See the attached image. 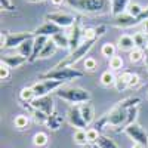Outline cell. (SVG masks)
Masks as SVG:
<instances>
[{
    "label": "cell",
    "instance_id": "24",
    "mask_svg": "<svg viewBox=\"0 0 148 148\" xmlns=\"http://www.w3.org/2000/svg\"><path fill=\"white\" fill-rule=\"evenodd\" d=\"M73 139H74V142H76L77 145L84 147L86 144H89V141H88V130L77 129L76 132H74V135H73Z\"/></svg>",
    "mask_w": 148,
    "mask_h": 148
},
{
    "label": "cell",
    "instance_id": "4",
    "mask_svg": "<svg viewBox=\"0 0 148 148\" xmlns=\"http://www.w3.org/2000/svg\"><path fill=\"white\" fill-rule=\"evenodd\" d=\"M55 93L61 99L73 102V104H84V102H89L90 99V93L82 88H67V89L61 88Z\"/></svg>",
    "mask_w": 148,
    "mask_h": 148
},
{
    "label": "cell",
    "instance_id": "30",
    "mask_svg": "<svg viewBox=\"0 0 148 148\" xmlns=\"http://www.w3.org/2000/svg\"><path fill=\"white\" fill-rule=\"evenodd\" d=\"M116 51H117V47H116L113 43H105V45H102V47H101V55H102L104 58L111 59L113 56H116Z\"/></svg>",
    "mask_w": 148,
    "mask_h": 148
},
{
    "label": "cell",
    "instance_id": "33",
    "mask_svg": "<svg viewBox=\"0 0 148 148\" xmlns=\"http://www.w3.org/2000/svg\"><path fill=\"white\" fill-rule=\"evenodd\" d=\"M144 58H145V51H142V49L135 47L133 51L129 52V61L130 62H139Z\"/></svg>",
    "mask_w": 148,
    "mask_h": 148
},
{
    "label": "cell",
    "instance_id": "32",
    "mask_svg": "<svg viewBox=\"0 0 148 148\" xmlns=\"http://www.w3.org/2000/svg\"><path fill=\"white\" fill-rule=\"evenodd\" d=\"M96 145L99 147V148H119V145L113 139H110L108 136H104V135H101V136H99Z\"/></svg>",
    "mask_w": 148,
    "mask_h": 148
},
{
    "label": "cell",
    "instance_id": "3",
    "mask_svg": "<svg viewBox=\"0 0 148 148\" xmlns=\"http://www.w3.org/2000/svg\"><path fill=\"white\" fill-rule=\"evenodd\" d=\"M98 42V39H89V40H83L82 45L76 49L74 52H71L64 61H61V62L56 65V67H73L74 64H77L80 59H83L86 55L89 53V51L93 47V45Z\"/></svg>",
    "mask_w": 148,
    "mask_h": 148
},
{
    "label": "cell",
    "instance_id": "42",
    "mask_svg": "<svg viewBox=\"0 0 148 148\" xmlns=\"http://www.w3.org/2000/svg\"><path fill=\"white\" fill-rule=\"evenodd\" d=\"M147 19H148V6L144 9V12H142V14H141V15L136 18V22H138L139 25H141V24H142L144 21H147Z\"/></svg>",
    "mask_w": 148,
    "mask_h": 148
},
{
    "label": "cell",
    "instance_id": "11",
    "mask_svg": "<svg viewBox=\"0 0 148 148\" xmlns=\"http://www.w3.org/2000/svg\"><path fill=\"white\" fill-rule=\"evenodd\" d=\"M67 119L70 121V125L74 126V127H77V129H84L86 126H88L86 121L83 120L82 113H80V107H77V105L70 107L68 113H67Z\"/></svg>",
    "mask_w": 148,
    "mask_h": 148
},
{
    "label": "cell",
    "instance_id": "22",
    "mask_svg": "<svg viewBox=\"0 0 148 148\" xmlns=\"http://www.w3.org/2000/svg\"><path fill=\"white\" fill-rule=\"evenodd\" d=\"M62 125V117L56 113H52L51 116L47 117V121H46V126L51 129V130H58Z\"/></svg>",
    "mask_w": 148,
    "mask_h": 148
},
{
    "label": "cell",
    "instance_id": "49",
    "mask_svg": "<svg viewBox=\"0 0 148 148\" xmlns=\"http://www.w3.org/2000/svg\"><path fill=\"white\" fill-rule=\"evenodd\" d=\"M147 51H148V47H147Z\"/></svg>",
    "mask_w": 148,
    "mask_h": 148
},
{
    "label": "cell",
    "instance_id": "35",
    "mask_svg": "<svg viewBox=\"0 0 148 148\" xmlns=\"http://www.w3.org/2000/svg\"><path fill=\"white\" fill-rule=\"evenodd\" d=\"M142 12H144V8L141 5H138V3H130L129 8H127V14L130 16H133V18H138Z\"/></svg>",
    "mask_w": 148,
    "mask_h": 148
},
{
    "label": "cell",
    "instance_id": "2",
    "mask_svg": "<svg viewBox=\"0 0 148 148\" xmlns=\"http://www.w3.org/2000/svg\"><path fill=\"white\" fill-rule=\"evenodd\" d=\"M80 77H83V73L71 67H55L53 70L40 76L42 80H59V82H68Z\"/></svg>",
    "mask_w": 148,
    "mask_h": 148
},
{
    "label": "cell",
    "instance_id": "14",
    "mask_svg": "<svg viewBox=\"0 0 148 148\" xmlns=\"http://www.w3.org/2000/svg\"><path fill=\"white\" fill-rule=\"evenodd\" d=\"M27 58L22 56V55H6V56H2V59H0V62L6 64L9 68H19L21 65H24L27 62Z\"/></svg>",
    "mask_w": 148,
    "mask_h": 148
},
{
    "label": "cell",
    "instance_id": "41",
    "mask_svg": "<svg viewBox=\"0 0 148 148\" xmlns=\"http://www.w3.org/2000/svg\"><path fill=\"white\" fill-rule=\"evenodd\" d=\"M139 84V76L138 74H133L130 76V80H129V88H136V86Z\"/></svg>",
    "mask_w": 148,
    "mask_h": 148
},
{
    "label": "cell",
    "instance_id": "26",
    "mask_svg": "<svg viewBox=\"0 0 148 148\" xmlns=\"http://www.w3.org/2000/svg\"><path fill=\"white\" fill-rule=\"evenodd\" d=\"M33 144L39 148H43L49 144V136L46 132H37L34 136H33Z\"/></svg>",
    "mask_w": 148,
    "mask_h": 148
},
{
    "label": "cell",
    "instance_id": "46",
    "mask_svg": "<svg viewBox=\"0 0 148 148\" xmlns=\"http://www.w3.org/2000/svg\"><path fill=\"white\" fill-rule=\"evenodd\" d=\"M132 148H145V147H144V145H139V144H133Z\"/></svg>",
    "mask_w": 148,
    "mask_h": 148
},
{
    "label": "cell",
    "instance_id": "45",
    "mask_svg": "<svg viewBox=\"0 0 148 148\" xmlns=\"http://www.w3.org/2000/svg\"><path fill=\"white\" fill-rule=\"evenodd\" d=\"M145 67H147V70H148V51H145Z\"/></svg>",
    "mask_w": 148,
    "mask_h": 148
},
{
    "label": "cell",
    "instance_id": "15",
    "mask_svg": "<svg viewBox=\"0 0 148 148\" xmlns=\"http://www.w3.org/2000/svg\"><path fill=\"white\" fill-rule=\"evenodd\" d=\"M113 25L119 27V28H129V27H133V25H138V22H136V18L130 16L129 14H123V15H119V16L114 18Z\"/></svg>",
    "mask_w": 148,
    "mask_h": 148
},
{
    "label": "cell",
    "instance_id": "8",
    "mask_svg": "<svg viewBox=\"0 0 148 148\" xmlns=\"http://www.w3.org/2000/svg\"><path fill=\"white\" fill-rule=\"evenodd\" d=\"M46 21L56 24L61 28H67V27H73L76 24L77 18H74V15L71 14H65V12H53V14L46 15Z\"/></svg>",
    "mask_w": 148,
    "mask_h": 148
},
{
    "label": "cell",
    "instance_id": "7",
    "mask_svg": "<svg viewBox=\"0 0 148 148\" xmlns=\"http://www.w3.org/2000/svg\"><path fill=\"white\" fill-rule=\"evenodd\" d=\"M125 133L133 141V144L144 145L145 148L148 147V133H147L139 125H136V123L126 126V127H125Z\"/></svg>",
    "mask_w": 148,
    "mask_h": 148
},
{
    "label": "cell",
    "instance_id": "50",
    "mask_svg": "<svg viewBox=\"0 0 148 148\" xmlns=\"http://www.w3.org/2000/svg\"><path fill=\"white\" fill-rule=\"evenodd\" d=\"M90 148H92V147H90Z\"/></svg>",
    "mask_w": 148,
    "mask_h": 148
},
{
    "label": "cell",
    "instance_id": "29",
    "mask_svg": "<svg viewBox=\"0 0 148 148\" xmlns=\"http://www.w3.org/2000/svg\"><path fill=\"white\" fill-rule=\"evenodd\" d=\"M14 125H15V127L19 129V130L27 129L28 125H30V119H28V116H25V114H19V116H16V117L14 119Z\"/></svg>",
    "mask_w": 148,
    "mask_h": 148
},
{
    "label": "cell",
    "instance_id": "43",
    "mask_svg": "<svg viewBox=\"0 0 148 148\" xmlns=\"http://www.w3.org/2000/svg\"><path fill=\"white\" fill-rule=\"evenodd\" d=\"M141 28H142V33H144L145 36H148V19L141 24Z\"/></svg>",
    "mask_w": 148,
    "mask_h": 148
},
{
    "label": "cell",
    "instance_id": "17",
    "mask_svg": "<svg viewBox=\"0 0 148 148\" xmlns=\"http://www.w3.org/2000/svg\"><path fill=\"white\" fill-rule=\"evenodd\" d=\"M130 5V0H111V14L114 16L123 15Z\"/></svg>",
    "mask_w": 148,
    "mask_h": 148
},
{
    "label": "cell",
    "instance_id": "12",
    "mask_svg": "<svg viewBox=\"0 0 148 148\" xmlns=\"http://www.w3.org/2000/svg\"><path fill=\"white\" fill-rule=\"evenodd\" d=\"M68 37H70V49H71V52H74L76 49L82 45V39H83V30H82V27H80V21L77 19L76 21V24L71 27V31H70V34H68Z\"/></svg>",
    "mask_w": 148,
    "mask_h": 148
},
{
    "label": "cell",
    "instance_id": "37",
    "mask_svg": "<svg viewBox=\"0 0 148 148\" xmlns=\"http://www.w3.org/2000/svg\"><path fill=\"white\" fill-rule=\"evenodd\" d=\"M84 68L88 70V71H95L98 68V62H96V59L95 58H84Z\"/></svg>",
    "mask_w": 148,
    "mask_h": 148
},
{
    "label": "cell",
    "instance_id": "47",
    "mask_svg": "<svg viewBox=\"0 0 148 148\" xmlns=\"http://www.w3.org/2000/svg\"><path fill=\"white\" fill-rule=\"evenodd\" d=\"M27 2H31V3H36V2H40V0H27Z\"/></svg>",
    "mask_w": 148,
    "mask_h": 148
},
{
    "label": "cell",
    "instance_id": "9",
    "mask_svg": "<svg viewBox=\"0 0 148 148\" xmlns=\"http://www.w3.org/2000/svg\"><path fill=\"white\" fill-rule=\"evenodd\" d=\"M34 33H15V34H6V45L5 49H14L19 47L22 43H25L27 40L34 39Z\"/></svg>",
    "mask_w": 148,
    "mask_h": 148
},
{
    "label": "cell",
    "instance_id": "21",
    "mask_svg": "<svg viewBox=\"0 0 148 148\" xmlns=\"http://www.w3.org/2000/svg\"><path fill=\"white\" fill-rule=\"evenodd\" d=\"M51 39L53 40V43H55L58 47H61V49H70V37H68L64 31L52 36Z\"/></svg>",
    "mask_w": 148,
    "mask_h": 148
},
{
    "label": "cell",
    "instance_id": "31",
    "mask_svg": "<svg viewBox=\"0 0 148 148\" xmlns=\"http://www.w3.org/2000/svg\"><path fill=\"white\" fill-rule=\"evenodd\" d=\"M31 117H33V120L36 121V123H39V125H46V121H47V114H45L43 111H40V110H34L33 107H31Z\"/></svg>",
    "mask_w": 148,
    "mask_h": 148
},
{
    "label": "cell",
    "instance_id": "10",
    "mask_svg": "<svg viewBox=\"0 0 148 148\" xmlns=\"http://www.w3.org/2000/svg\"><path fill=\"white\" fill-rule=\"evenodd\" d=\"M30 105L34 108V110H40L43 111L45 114L51 116L53 111V99L51 95H46V96H42V98H34V99L30 102Z\"/></svg>",
    "mask_w": 148,
    "mask_h": 148
},
{
    "label": "cell",
    "instance_id": "48",
    "mask_svg": "<svg viewBox=\"0 0 148 148\" xmlns=\"http://www.w3.org/2000/svg\"><path fill=\"white\" fill-rule=\"evenodd\" d=\"M92 148H99V147H98L96 144H93V145H92Z\"/></svg>",
    "mask_w": 148,
    "mask_h": 148
},
{
    "label": "cell",
    "instance_id": "44",
    "mask_svg": "<svg viewBox=\"0 0 148 148\" xmlns=\"http://www.w3.org/2000/svg\"><path fill=\"white\" fill-rule=\"evenodd\" d=\"M64 2H65V0H51V3H52L53 6H61Z\"/></svg>",
    "mask_w": 148,
    "mask_h": 148
},
{
    "label": "cell",
    "instance_id": "28",
    "mask_svg": "<svg viewBox=\"0 0 148 148\" xmlns=\"http://www.w3.org/2000/svg\"><path fill=\"white\" fill-rule=\"evenodd\" d=\"M116 80H117V77L113 74V71H110V70H107V71H104V73L101 74V83H102L104 86H107V88H110V86H114V84H116Z\"/></svg>",
    "mask_w": 148,
    "mask_h": 148
},
{
    "label": "cell",
    "instance_id": "18",
    "mask_svg": "<svg viewBox=\"0 0 148 148\" xmlns=\"http://www.w3.org/2000/svg\"><path fill=\"white\" fill-rule=\"evenodd\" d=\"M117 47L120 51H133L135 49V42H133V37L129 34H123L119 37V42H117Z\"/></svg>",
    "mask_w": 148,
    "mask_h": 148
},
{
    "label": "cell",
    "instance_id": "16",
    "mask_svg": "<svg viewBox=\"0 0 148 148\" xmlns=\"http://www.w3.org/2000/svg\"><path fill=\"white\" fill-rule=\"evenodd\" d=\"M47 40H49V37H46V36H36V37H34L33 55H31V58L28 59V62H34V61L39 58V55H40V52L43 51V47H45V45L47 43Z\"/></svg>",
    "mask_w": 148,
    "mask_h": 148
},
{
    "label": "cell",
    "instance_id": "19",
    "mask_svg": "<svg viewBox=\"0 0 148 148\" xmlns=\"http://www.w3.org/2000/svg\"><path fill=\"white\" fill-rule=\"evenodd\" d=\"M80 113L83 116V120L86 121V125H90V123L93 121V117H95V111H93V107L92 104L89 102H84L83 105H80Z\"/></svg>",
    "mask_w": 148,
    "mask_h": 148
},
{
    "label": "cell",
    "instance_id": "1",
    "mask_svg": "<svg viewBox=\"0 0 148 148\" xmlns=\"http://www.w3.org/2000/svg\"><path fill=\"white\" fill-rule=\"evenodd\" d=\"M67 3L86 14H102L108 8V0H67Z\"/></svg>",
    "mask_w": 148,
    "mask_h": 148
},
{
    "label": "cell",
    "instance_id": "27",
    "mask_svg": "<svg viewBox=\"0 0 148 148\" xmlns=\"http://www.w3.org/2000/svg\"><path fill=\"white\" fill-rule=\"evenodd\" d=\"M133 42H135V47L142 49V51H145V47H148V37L144 33H135Z\"/></svg>",
    "mask_w": 148,
    "mask_h": 148
},
{
    "label": "cell",
    "instance_id": "51",
    "mask_svg": "<svg viewBox=\"0 0 148 148\" xmlns=\"http://www.w3.org/2000/svg\"><path fill=\"white\" fill-rule=\"evenodd\" d=\"M147 37H148V36H147Z\"/></svg>",
    "mask_w": 148,
    "mask_h": 148
},
{
    "label": "cell",
    "instance_id": "25",
    "mask_svg": "<svg viewBox=\"0 0 148 148\" xmlns=\"http://www.w3.org/2000/svg\"><path fill=\"white\" fill-rule=\"evenodd\" d=\"M33 46H34V39L27 40L25 43H22V45L18 47L19 55H22V56H25L27 59H30L31 55H33Z\"/></svg>",
    "mask_w": 148,
    "mask_h": 148
},
{
    "label": "cell",
    "instance_id": "36",
    "mask_svg": "<svg viewBox=\"0 0 148 148\" xmlns=\"http://www.w3.org/2000/svg\"><path fill=\"white\" fill-rule=\"evenodd\" d=\"M110 68L111 71H117V70H121L123 68V58L121 56H113L110 59Z\"/></svg>",
    "mask_w": 148,
    "mask_h": 148
},
{
    "label": "cell",
    "instance_id": "40",
    "mask_svg": "<svg viewBox=\"0 0 148 148\" xmlns=\"http://www.w3.org/2000/svg\"><path fill=\"white\" fill-rule=\"evenodd\" d=\"M0 6H2L3 10H14L15 6L10 3V0H0Z\"/></svg>",
    "mask_w": 148,
    "mask_h": 148
},
{
    "label": "cell",
    "instance_id": "6",
    "mask_svg": "<svg viewBox=\"0 0 148 148\" xmlns=\"http://www.w3.org/2000/svg\"><path fill=\"white\" fill-rule=\"evenodd\" d=\"M64 82H59V80H42L39 83H36L34 86H31L33 90H34V95L36 98H42V96H46L51 92H55L58 89H61Z\"/></svg>",
    "mask_w": 148,
    "mask_h": 148
},
{
    "label": "cell",
    "instance_id": "38",
    "mask_svg": "<svg viewBox=\"0 0 148 148\" xmlns=\"http://www.w3.org/2000/svg\"><path fill=\"white\" fill-rule=\"evenodd\" d=\"M99 136H101L99 132H98L95 127L88 130V141H89V144H96L98 139H99Z\"/></svg>",
    "mask_w": 148,
    "mask_h": 148
},
{
    "label": "cell",
    "instance_id": "34",
    "mask_svg": "<svg viewBox=\"0 0 148 148\" xmlns=\"http://www.w3.org/2000/svg\"><path fill=\"white\" fill-rule=\"evenodd\" d=\"M19 98H21V101H24V102H31L36 98L33 88H24L21 90V93H19Z\"/></svg>",
    "mask_w": 148,
    "mask_h": 148
},
{
    "label": "cell",
    "instance_id": "13",
    "mask_svg": "<svg viewBox=\"0 0 148 148\" xmlns=\"http://www.w3.org/2000/svg\"><path fill=\"white\" fill-rule=\"evenodd\" d=\"M34 36H46V37H52L58 33H62V28L58 27L56 24L51 22V21H46L45 24H42L40 27H37L34 31Z\"/></svg>",
    "mask_w": 148,
    "mask_h": 148
},
{
    "label": "cell",
    "instance_id": "23",
    "mask_svg": "<svg viewBox=\"0 0 148 148\" xmlns=\"http://www.w3.org/2000/svg\"><path fill=\"white\" fill-rule=\"evenodd\" d=\"M56 49H58V46H56V45L53 43V40H52V39H49V40H47V43H46V45H45V47H43V51L40 52L39 58L45 59V58H49V56L55 55Z\"/></svg>",
    "mask_w": 148,
    "mask_h": 148
},
{
    "label": "cell",
    "instance_id": "5",
    "mask_svg": "<svg viewBox=\"0 0 148 148\" xmlns=\"http://www.w3.org/2000/svg\"><path fill=\"white\" fill-rule=\"evenodd\" d=\"M127 110L129 108H123V107H120L117 104L116 108H113L108 114H105L107 126H113V127L123 126V129H125L126 121H127Z\"/></svg>",
    "mask_w": 148,
    "mask_h": 148
},
{
    "label": "cell",
    "instance_id": "20",
    "mask_svg": "<svg viewBox=\"0 0 148 148\" xmlns=\"http://www.w3.org/2000/svg\"><path fill=\"white\" fill-rule=\"evenodd\" d=\"M130 76H132V73H121L120 76L117 77V80H116V89L119 90V92H123V90H126L127 88H129V80H130Z\"/></svg>",
    "mask_w": 148,
    "mask_h": 148
},
{
    "label": "cell",
    "instance_id": "39",
    "mask_svg": "<svg viewBox=\"0 0 148 148\" xmlns=\"http://www.w3.org/2000/svg\"><path fill=\"white\" fill-rule=\"evenodd\" d=\"M9 70H10V68H9L6 64L0 62V79H2V80L9 79Z\"/></svg>",
    "mask_w": 148,
    "mask_h": 148
}]
</instances>
